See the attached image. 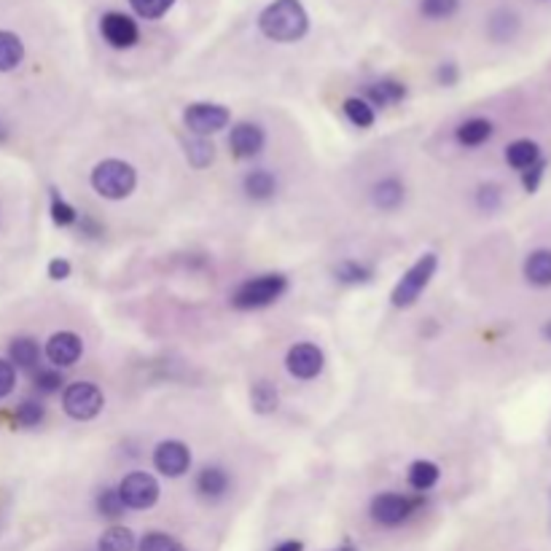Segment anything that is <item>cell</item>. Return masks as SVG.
<instances>
[{
    "label": "cell",
    "mask_w": 551,
    "mask_h": 551,
    "mask_svg": "<svg viewBox=\"0 0 551 551\" xmlns=\"http://www.w3.org/2000/svg\"><path fill=\"white\" fill-rule=\"evenodd\" d=\"M538 156H540V151H538V143H532V140H514V143L506 148V161H508V167H514V169H519V172H524L527 167H532L535 161H540Z\"/></svg>",
    "instance_id": "obj_21"
},
{
    "label": "cell",
    "mask_w": 551,
    "mask_h": 551,
    "mask_svg": "<svg viewBox=\"0 0 551 551\" xmlns=\"http://www.w3.org/2000/svg\"><path fill=\"white\" fill-rule=\"evenodd\" d=\"M323 363H326V358H323L320 347H315L310 342L294 344L288 350V358H286L288 374L296 377V380H315L323 372Z\"/></svg>",
    "instance_id": "obj_10"
},
{
    "label": "cell",
    "mask_w": 551,
    "mask_h": 551,
    "mask_svg": "<svg viewBox=\"0 0 551 551\" xmlns=\"http://www.w3.org/2000/svg\"><path fill=\"white\" fill-rule=\"evenodd\" d=\"M344 116H347L355 127H360V130H369V127L374 124V111H372V106L366 103V100H360V98H347V100H344Z\"/></svg>",
    "instance_id": "obj_27"
},
{
    "label": "cell",
    "mask_w": 551,
    "mask_h": 551,
    "mask_svg": "<svg viewBox=\"0 0 551 551\" xmlns=\"http://www.w3.org/2000/svg\"><path fill=\"white\" fill-rule=\"evenodd\" d=\"M272 551H304V543L302 540H283L278 543Z\"/></svg>",
    "instance_id": "obj_42"
},
{
    "label": "cell",
    "mask_w": 551,
    "mask_h": 551,
    "mask_svg": "<svg viewBox=\"0 0 551 551\" xmlns=\"http://www.w3.org/2000/svg\"><path fill=\"white\" fill-rule=\"evenodd\" d=\"M438 482V466L430 460H417L409 466V487L417 492H428Z\"/></svg>",
    "instance_id": "obj_25"
},
{
    "label": "cell",
    "mask_w": 551,
    "mask_h": 551,
    "mask_svg": "<svg viewBox=\"0 0 551 551\" xmlns=\"http://www.w3.org/2000/svg\"><path fill=\"white\" fill-rule=\"evenodd\" d=\"M436 78H438V83H441V86H454V83H457V78H460V70H457V65H454V62H444V65H438Z\"/></svg>",
    "instance_id": "obj_40"
},
{
    "label": "cell",
    "mask_w": 551,
    "mask_h": 551,
    "mask_svg": "<svg viewBox=\"0 0 551 551\" xmlns=\"http://www.w3.org/2000/svg\"><path fill=\"white\" fill-rule=\"evenodd\" d=\"M119 495H122L127 508L146 511L159 500V482L151 474L138 471V474L124 476V482L119 484Z\"/></svg>",
    "instance_id": "obj_8"
},
{
    "label": "cell",
    "mask_w": 551,
    "mask_h": 551,
    "mask_svg": "<svg viewBox=\"0 0 551 551\" xmlns=\"http://www.w3.org/2000/svg\"><path fill=\"white\" fill-rule=\"evenodd\" d=\"M106 406L103 390L95 382H73L62 393V409L73 420H95Z\"/></svg>",
    "instance_id": "obj_5"
},
{
    "label": "cell",
    "mask_w": 551,
    "mask_h": 551,
    "mask_svg": "<svg viewBox=\"0 0 551 551\" xmlns=\"http://www.w3.org/2000/svg\"><path fill=\"white\" fill-rule=\"evenodd\" d=\"M49 278L51 280H67L70 278V264L65 258H54L49 264Z\"/></svg>",
    "instance_id": "obj_41"
},
{
    "label": "cell",
    "mask_w": 551,
    "mask_h": 551,
    "mask_svg": "<svg viewBox=\"0 0 551 551\" xmlns=\"http://www.w3.org/2000/svg\"><path fill=\"white\" fill-rule=\"evenodd\" d=\"M245 194L250 197V200H258V202H264V200H269V197H274V192H278V180H274V175L269 172V169H253V172H248L245 175Z\"/></svg>",
    "instance_id": "obj_17"
},
{
    "label": "cell",
    "mask_w": 551,
    "mask_h": 551,
    "mask_svg": "<svg viewBox=\"0 0 551 551\" xmlns=\"http://www.w3.org/2000/svg\"><path fill=\"white\" fill-rule=\"evenodd\" d=\"M35 388H38L41 393H54V390H59V388H62V374H59V369H41V372L35 374Z\"/></svg>",
    "instance_id": "obj_37"
},
{
    "label": "cell",
    "mask_w": 551,
    "mask_h": 551,
    "mask_svg": "<svg viewBox=\"0 0 551 551\" xmlns=\"http://www.w3.org/2000/svg\"><path fill=\"white\" fill-rule=\"evenodd\" d=\"M457 9H460V0H420V12L422 17L438 22V20H449Z\"/></svg>",
    "instance_id": "obj_30"
},
{
    "label": "cell",
    "mask_w": 551,
    "mask_h": 551,
    "mask_svg": "<svg viewBox=\"0 0 551 551\" xmlns=\"http://www.w3.org/2000/svg\"><path fill=\"white\" fill-rule=\"evenodd\" d=\"M216 156V148L208 138H197V140H189L186 146V159L194 169H205Z\"/></svg>",
    "instance_id": "obj_29"
},
{
    "label": "cell",
    "mask_w": 551,
    "mask_h": 551,
    "mask_svg": "<svg viewBox=\"0 0 551 551\" xmlns=\"http://www.w3.org/2000/svg\"><path fill=\"white\" fill-rule=\"evenodd\" d=\"M226 490H229V474H226L224 468H218V466H208V468L200 471V476H197V492H200L202 498H208V500H218V498L226 495Z\"/></svg>",
    "instance_id": "obj_15"
},
{
    "label": "cell",
    "mask_w": 551,
    "mask_h": 551,
    "mask_svg": "<svg viewBox=\"0 0 551 551\" xmlns=\"http://www.w3.org/2000/svg\"><path fill=\"white\" fill-rule=\"evenodd\" d=\"M229 111L224 106H216V103H194L183 111V122L186 127L197 135V138H208V135H216L221 132L226 124H229Z\"/></svg>",
    "instance_id": "obj_7"
},
{
    "label": "cell",
    "mask_w": 551,
    "mask_h": 551,
    "mask_svg": "<svg viewBox=\"0 0 551 551\" xmlns=\"http://www.w3.org/2000/svg\"><path fill=\"white\" fill-rule=\"evenodd\" d=\"M516 30H519V17L514 12L500 9V12L492 14V20H490V35L495 41H511L516 35Z\"/></svg>",
    "instance_id": "obj_26"
},
{
    "label": "cell",
    "mask_w": 551,
    "mask_h": 551,
    "mask_svg": "<svg viewBox=\"0 0 551 551\" xmlns=\"http://www.w3.org/2000/svg\"><path fill=\"white\" fill-rule=\"evenodd\" d=\"M51 221H54L57 226H70V224L78 221V213H75L73 205H67L62 197L54 194V200H51Z\"/></svg>",
    "instance_id": "obj_35"
},
{
    "label": "cell",
    "mask_w": 551,
    "mask_h": 551,
    "mask_svg": "<svg viewBox=\"0 0 551 551\" xmlns=\"http://www.w3.org/2000/svg\"><path fill=\"white\" fill-rule=\"evenodd\" d=\"M258 30L278 43H296L310 30V17L302 0H274L258 17Z\"/></svg>",
    "instance_id": "obj_1"
},
{
    "label": "cell",
    "mask_w": 551,
    "mask_h": 551,
    "mask_svg": "<svg viewBox=\"0 0 551 551\" xmlns=\"http://www.w3.org/2000/svg\"><path fill=\"white\" fill-rule=\"evenodd\" d=\"M81 229H83V232H86L89 237H95V234H103V229H100V226H98L95 221H91V218H86V216L81 218Z\"/></svg>",
    "instance_id": "obj_43"
},
{
    "label": "cell",
    "mask_w": 551,
    "mask_h": 551,
    "mask_svg": "<svg viewBox=\"0 0 551 551\" xmlns=\"http://www.w3.org/2000/svg\"><path fill=\"white\" fill-rule=\"evenodd\" d=\"M422 506L420 498L398 495V492H382L372 500V519L382 527H398L404 524L417 508Z\"/></svg>",
    "instance_id": "obj_6"
},
{
    "label": "cell",
    "mask_w": 551,
    "mask_h": 551,
    "mask_svg": "<svg viewBox=\"0 0 551 551\" xmlns=\"http://www.w3.org/2000/svg\"><path fill=\"white\" fill-rule=\"evenodd\" d=\"M278 404H280V396H278V388H274L272 382L261 380V382L253 385V390H250V406H253V412L272 414V412H278Z\"/></svg>",
    "instance_id": "obj_22"
},
{
    "label": "cell",
    "mask_w": 551,
    "mask_h": 551,
    "mask_svg": "<svg viewBox=\"0 0 551 551\" xmlns=\"http://www.w3.org/2000/svg\"><path fill=\"white\" fill-rule=\"evenodd\" d=\"M9 138V130H6V124L4 122H0V143H4Z\"/></svg>",
    "instance_id": "obj_44"
},
{
    "label": "cell",
    "mask_w": 551,
    "mask_h": 551,
    "mask_svg": "<svg viewBox=\"0 0 551 551\" xmlns=\"http://www.w3.org/2000/svg\"><path fill=\"white\" fill-rule=\"evenodd\" d=\"M81 352H83V342L73 331H59L46 342V358L57 366V369L73 366L81 358Z\"/></svg>",
    "instance_id": "obj_12"
},
{
    "label": "cell",
    "mask_w": 551,
    "mask_h": 551,
    "mask_svg": "<svg viewBox=\"0 0 551 551\" xmlns=\"http://www.w3.org/2000/svg\"><path fill=\"white\" fill-rule=\"evenodd\" d=\"M124 508H127V506H124L119 490L106 487V490L98 495V511H100L103 516H108V519H119V516L124 514Z\"/></svg>",
    "instance_id": "obj_32"
},
{
    "label": "cell",
    "mask_w": 551,
    "mask_h": 551,
    "mask_svg": "<svg viewBox=\"0 0 551 551\" xmlns=\"http://www.w3.org/2000/svg\"><path fill=\"white\" fill-rule=\"evenodd\" d=\"M9 355H12V366L17 363L20 369H33V366H38L41 350H38V342H35V339H30V336H20V339L12 342Z\"/></svg>",
    "instance_id": "obj_24"
},
{
    "label": "cell",
    "mask_w": 551,
    "mask_h": 551,
    "mask_svg": "<svg viewBox=\"0 0 551 551\" xmlns=\"http://www.w3.org/2000/svg\"><path fill=\"white\" fill-rule=\"evenodd\" d=\"M17 385V372H14V366L12 360H4L0 358V398H6Z\"/></svg>",
    "instance_id": "obj_38"
},
{
    "label": "cell",
    "mask_w": 551,
    "mask_h": 551,
    "mask_svg": "<svg viewBox=\"0 0 551 551\" xmlns=\"http://www.w3.org/2000/svg\"><path fill=\"white\" fill-rule=\"evenodd\" d=\"M43 404H38V401H25V404H20V409H17V422L22 425V428H35V425H41V420H43Z\"/></svg>",
    "instance_id": "obj_34"
},
{
    "label": "cell",
    "mask_w": 551,
    "mask_h": 551,
    "mask_svg": "<svg viewBox=\"0 0 551 551\" xmlns=\"http://www.w3.org/2000/svg\"><path fill=\"white\" fill-rule=\"evenodd\" d=\"M436 266H438L436 253H425V256H420V258L404 272V278L398 280V286L393 288V294H390L393 307L406 310V307L417 304L420 294H422V291L428 288V283L433 280Z\"/></svg>",
    "instance_id": "obj_4"
},
{
    "label": "cell",
    "mask_w": 551,
    "mask_h": 551,
    "mask_svg": "<svg viewBox=\"0 0 551 551\" xmlns=\"http://www.w3.org/2000/svg\"><path fill=\"white\" fill-rule=\"evenodd\" d=\"M336 280L339 283H350V286H358V283H369L372 280V269L369 266H363L360 261H342L336 269Z\"/></svg>",
    "instance_id": "obj_28"
},
{
    "label": "cell",
    "mask_w": 551,
    "mask_h": 551,
    "mask_svg": "<svg viewBox=\"0 0 551 551\" xmlns=\"http://www.w3.org/2000/svg\"><path fill=\"white\" fill-rule=\"evenodd\" d=\"M339 551H355V546H352V543H344V546H342Z\"/></svg>",
    "instance_id": "obj_45"
},
{
    "label": "cell",
    "mask_w": 551,
    "mask_h": 551,
    "mask_svg": "<svg viewBox=\"0 0 551 551\" xmlns=\"http://www.w3.org/2000/svg\"><path fill=\"white\" fill-rule=\"evenodd\" d=\"M543 161H535L532 167H527L524 172H522V183H524V189L532 194V192H538V183H540V177H543Z\"/></svg>",
    "instance_id": "obj_39"
},
{
    "label": "cell",
    "mask_w": 551,
    "mask_h": 551,
    "mask_svg": "<svg viewBox=\"0 0 551 551\" xmlns=\"http://www.w3.org/2000/svg\"><path fill=\"white\" fill-rule=\"evenodd\" d=\"M524 278L535 288L551 286V250H532L524 261Z\"/></svg>",
    "instance_id": "obj_14"
},
{
    "label": "cell",
    "mask_w": 551,
    "mask_h": 551,
    "mask_svg": "<svg viewBox=\"0 0 551 551\" xmlns=\"http://www.w3.org/2000/svg\"><path fill=\"white\" fill-rule=\"evenodd\" d=\"M457 143L466 146V148H476V146H484L490 138H492V124L487 119H468L457 127L454 132Z\"/></svg>",
    "instance_id": "obj_18"
},
{
    "label": "cell",
    "mask_w": 551,
    "mask_h": 551,
    "mask_svg": "<svg viewBox=\"0 0 551 551\" xmlns=\"http://www.w3.org/2000/svg\"><path fill=\"white\" fill-rule=\"evenodd\" d=\"M192 466V452L183 441H161L153 449V468L164 476H183Z\"/></svg>",
    "instance_id": "obj_9"
},
{
    "label": "cell",
    "mask_w": 551,
    "mask_h": 551,
    "mask_svg": "<svg viewBox=\"0 0 551 551\" xmlns=\"http://www.w3.org/2000/svg\"><path fill=\"white\" fill-rule=\"evenodd\" d=\"M404 194H406V189L398 177H385L372 189V202L380 210H398V205L404 202Z\"/></svg>",
    "instance_id": "obj_16"
},
{
    "label": "cell",
    "mask_w": 551,
    "mask_h": 551,
    "mask_svg": "<svg viewBox=\"0 0 551 551\" xmlns=\"http://www.w3.org/2000/svg\"><path fill=\"white\" fill-rule=\"evenodd\" d=\"M264 143H266L264 130L250 122H240L229 135V146H232L234 156H240V159H253L256 153H261Z\"/></svg>",
    "instance_id": "obj_13"
},
{
    "label": "cell",
    "mask_w": 551,
    "mask_h": 551,
    "mask_svg": "<svg viewBox=\"0 0 551 551\" xmlns=\"http://www.w3.org/2000/svg\"><path fill=\"white\" fill-rule=\"evenodd\" d=\"M25 59V43L17 33L0 30V73L14 70Z\"/></svg>",
    "instance_id": "obj_19"
},
{
    "label": "cell",
    "mask_w": 551,
    "mask_h": 551,
    "mask_svg": "<svg viewBox=\"0 0 551 551\" xmlns=\"http://www.w3.org/2000/svg\"><path fill=\"white\" fill-rule=\"evenodd\" d=\"M288 291V280L283 274H261L248 283H242L232 294V307L234 310H261L278 302Z\"/></svg>",
    "instance_id": "obj_3"
},
{
    "label": "cell",
    "mask_w": 551,
    "mask_h": 551,
    "mask_svg": "<svg viewBox=\"0 0 551 551\" xmlns=\"http://www.w3.org/2000/svg\"><path fill=\"white\" fill-rule=\"evenodd\" d=\"M138 548V540L132 535V530L127 527H108L100 540H98V551H135Z\"/></svg>",
    "instance_id": "obj_23"
},
{
    "label": "cell",
    "mask_w": 551,
    "mask_h": 551,
    "mask_svg": "<svg viewBox=\"0 0 551 551\" xmlns=\"http://www.w3.org/2000/svg\"><path fill=\"white\" fill-rule=\"evenodd\" d=\"M543 334H546V336H548V339H551V323H548V326H546V328H543Z\"/></svg>",
    "instance_id": "obj_46"
},
{
    "label": "cell",
    "mask_w": 551,
    "mask_h": 551,
    "mask_svg": "<svg viewBox=\"0 0 551 551\" xmlns=\"http://www.w3.org/2000/svg\"><path fill=\"white\" fill-rule=\"evenodd\" d=\"M91 186L106 200H124L138 186V172L122 159H106L91 169Z\"/></svg>",
    "instance_id": "obj_2"
},
{
    "label": "cell",
    "mask_w": 551,
    "mask_h": 551,
    "mask_svg": "<svg viewBox=\"0 0 551 551\" xmlns=\"http://www.w3.org/2000/svg\"><path fill=\"white\" fill-rule=\"evenodd\" d=\"M138 551H186L177 540H172L167 532H148L138 543Z\"/></svg>",
    "instance_id": "obj_33"
},
{
    "label": "cell",
    "mask_w": 551,
    "mask_h": 551,
    "mask_svg": "<svg viewBox=\"0 0 551 551\" xmlns=\"http://www.w3.org/2000/svg\"><path fill=\"white\" fill-rule=\"evenodd\" d=\"M366 98H369L374 106H396L406 98V86L393 78H385V81H377L366 89Z\"/></svg>",
    "instance_id": "obj_20"
},
{
    "label": "cell",
    "mask_w": 551,
    "mask_h": 551,
    "mask_svg": "<svg viewBox=\"0 0 551 551\" xmlns=\"http://www.w3.org/2000/svg\"><path fill=\"white\" fill-rule=\"evenodd\" d=\"M100 33L114 49H132L140 41V30H138L135 20L122 12H108L100 20Z\"/></svg>",
    "instance_id": "obj_11"
},
{
    "label": "cell",
    "mask_w": 551,
    "mask_h": 551,
    "mask_svg": "<svg viewBox=\"0 0 551 551\" xmlns=\"http://www.w3.org/2000/svg\"><path fill=\"white\" fill-rule=\"evenodd\" d=\"M130 6L143 20H161L175 6V0H130Z\"/></svg>",
    "instance_id": "obj_31"
},
{
    "label": "cell",
    "mask_w": 551,
    "mask_h": 551,
    "mask_svg": "<svg viewBox=\"0 0 551 551\" xmlns=\"http://www.w3.org/2000/svg\"><path fill=\"white\" fill-rule=\"evenodd\" d=\"M476 205H479L482 210H487V213H492V210L500 208V189L495 186V183H484V186L479 189V194H476Z\"/></svg>",
    "instance_id": "obj_36"
}]
</instances>
